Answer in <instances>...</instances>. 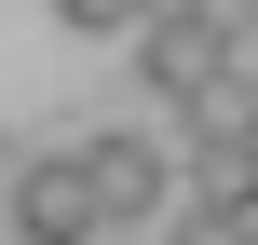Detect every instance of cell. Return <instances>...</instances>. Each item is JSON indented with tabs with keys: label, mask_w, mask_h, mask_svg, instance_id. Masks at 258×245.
I'll list each match as a JSON object with an SVG mask.
<instances>
[{
	"label": "cell",
	"mask_w": 258,
	"mask_h": 245,
	"mask_svg": "<svg viewBox=\"0 0 258 245\" xmlns=\"http://www.w3.org/2000/svg\"><path fill=\"white\" fill-rule=\"evenodd\" d=\"M163 191H177V164H163V136H82V205H95V232H122V218H163Z\"/></svg>",
	"instance_id": "7a4b0ae2"
},
{
	"label": "cell",
	"mask_w": 258,
	"mask_h": 245,
	"mask_svg": "<svg viewBox=\"0 0 258 245\" xmlns=\"http://www.w3.org/2000/svg\"><path fill=\"white\" fill-rule=\"evenodd\" d=\"M68 27H136V0H54Z\"/></svg>",
	"instance_id": "8992f818"
},
{
	"label": "cell",
	"mask_w": 258,
	"mask_h": 245,
	"mask_svg": "<svg viewBox=\"0 0 258 245\" xmlns=\"http://www.w3.org/2000/svg\"><path fill=\"white\" fill-rule=\"evenodd\" d=\"M177 123H190V164H245V136H258V82H231V68H218ZM245 177H258V164H245Z\"/></svg>",
	"instance_id": "5b68a950"
},
{
	"label": "cell",
	"mask_w": 258,
	"mask_h": 245,
	"mask_svg": "<svg viewBox=\"0 0 258 245\" xmlns=\"http://www.w3.org/2000/svg\"><path fill=\"white\" fill-rule=\"evenodd\" d=\"M163 14H218V0H136V27H163Z\"/></svg>",
	"instance_id": "52a82bcc"
},
{
	"label": "cell",
	"mask_w": 258,
	"mask_h": 245,
	"mask_svg": "<svg viewBox=\"0 0 258 245\" xmlns=\"http://www.w3.org/2000/svg\"><path fill=\"white\" fill-rule=\"evenodd\" d=\"M245 164H258V136H245Z\"/></svg>",
	"instance_id": "9c48e42d"
},
{
	"label": "cell",
	"mask_w": 258,
	"mask_h": 245,
	"mask_svg": "<svg viewBox=\"0 0 258 245\" xmlns=\"http://www.w3.org/2000/svg\"><path fill=\"white\" fill-rule=\"evenodd\" d=\"M0 177H14V136H0Z\"/></svg>",
	"instance_id": "ba28073f"
},
{
	"label": "cell",
	"mask_w": 258,
	"mask_h": 245,
	"mask_svg": "<svg viewBox=\"0 0 258 245\" xmlns=\"http://www.w3.org/2000/svg\"><path fill=\"white\" fill-rule=\"evenodd\" d=\"M136 68H150L163 109H190V95L231 68V27H218V14H163V27H136Z\"/></svg>",
	"instance_id": "277c9868"
},
{
	"label": "cell",
	"mask_w": 258,
	"mask_h": 245,
	"mask_svg": "<svg viewBox=\"0 0 258 245\" xmlns=\"http://www.w3.org/2000/svg\"><path fill=\"white\" fill-rule=\"evenodd\" d=\"M0 232H14V245H95V205H82V136L14 150V177H0Z\"/></svg>",
	"instance_id": "6da1fadb"
},
{
	"label": "cell",
	"mask_w": 258,
	"mask_h": 245,
	"mask_svg": "<svg viewBox=\"0 0 258 245\" xmlns=\"http://www.w3.org/2000/svg\"><path fill=\"white\" fill-rule=\"evenodd\" d=\"M245 218H258V177L245 164H190V191H163L150 245H245Z\"/></svg>",
	"instance_id": "3957f363"
},
{
	"label": "cell",
	"mask_w": 258,
	"mask_h": 245,
	"mask_svg": "<svg viewBox=\"0 0 258 245\" xmlns=\"http://www.w3.org/2000/svg\"><path fill=\"white\" fill-rule=\"evenodd\" d=\"M245 245H258V218H245Z\"/></svg>",
	"instance_id": "30bf717a"
}]
</instances>
